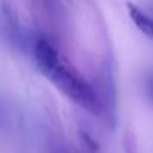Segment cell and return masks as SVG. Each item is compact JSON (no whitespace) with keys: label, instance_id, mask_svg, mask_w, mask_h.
<instances>
[{"label":"cell","instance_id":"7a4b0ae2","mask_svg":"<svg viewBox=\"0 0 153 153\" xmlns=\"http://www.w3.org/2000/svg\"><path fill=\"white\" fill-rule=\"evenodd\" d=\"M128 12H129L131 20L137 26V29L147 38L153 39V20L147 14H144L138 6H135L132 3H128Z\"/></svg>","mask_w":153,"mask_h":153},{"label":"cell","instance_id":"6da1fadb","mask_svg":"<svg viewBox=\"0 0 153 153\" xmlns=\"http://www.w3.org/2000/svg\"><path fill=\"white\" fill-rule=\"evenodd\" d=\"M35 59L41 72L72 102L98 116L102 111V104L90 84L76 72L63 54L48 39H39L35 47Z\"/></svg>","mask_w":153,"mask_h":153}]
</instances>
